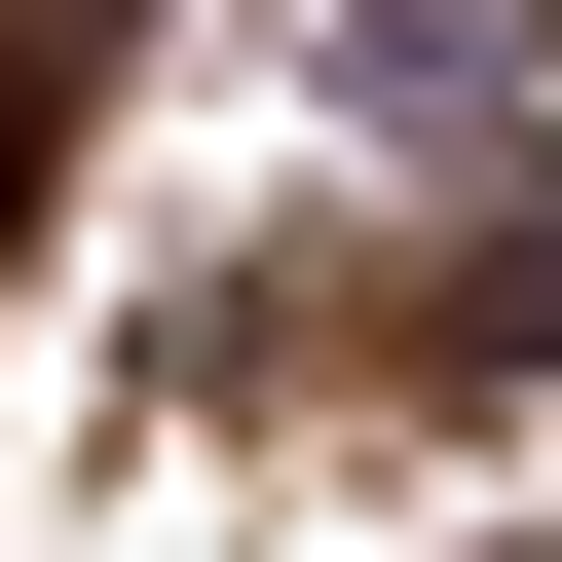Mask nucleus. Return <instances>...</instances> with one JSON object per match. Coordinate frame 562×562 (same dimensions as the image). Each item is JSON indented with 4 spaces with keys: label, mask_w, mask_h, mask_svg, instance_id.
<instances>
[{
    "label": "nucleus",
    "mask_w": 562,
    "mask_h": 562,
    "mask_svg": "<svg viewBox=\"0 0 562 562\" xmlns=\"http://www.w3.org/2000/svg\"><path fill=\"white\" fill-rule=\"evenodd\" d=\"M0 225H38V38H0Z\"/></svg>",
    "instance_id": "1"
}]
</instances>
